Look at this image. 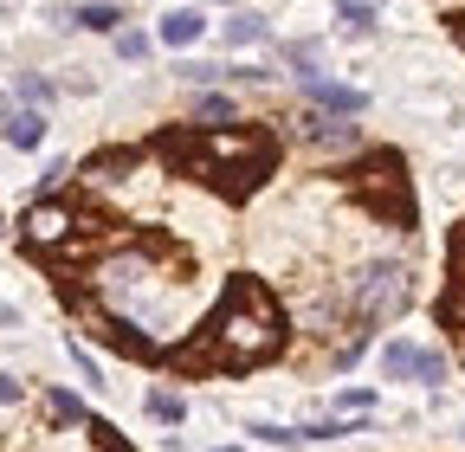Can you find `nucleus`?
I'll return each mask as SVG.
<instances>
[{
    "label": "nucleus",
    "instance_id": "obj_15",
    "mask_svg": "<svg viewBox=\"0 0 465 452\" xmlns=\"http://www.w3.org/2000/svg\"><path fill=\"white\" fill-rule=\"evenodd\" d=\"M143 408H149V420H155V427H182V420H188V401H182V394H168V388H155Z\"/></svg>",
    "mask_w": 465,
    "mask_h": 452
},
{
    "label": "nucleus",
    "instance_id": "obj_25",
    "mask_svg": "<svg viewBox=\"0 0 465 452\" xmlns=\"http://www.w3.org/2000/svg\"><path fill=\"white\" fill-rule=\"evenodd\" d=\"M452 259H465V220H459V233H452Z\"/></svg>",
    "mask_w": 465,
    "mask_h": 452
},
{
    "label": "nucleus",
    "instance_id": "obj_1",
    "mask_svg": "<svg viewBox=\"0 0 465 452\" xmlns=\"http://www.w3.org/2000/svg\"><path fill=\"white\" fill-rule=\"evenodd\" d=\"M284 349H291L284 304L265 291V278L232 271L226 291L207 310V323L188 336L182 349H162V362L174 375H252V368L278 362Z\"/></svg>",
    "mask_w": 465,
    "mask_h": 452
},
{
    "label": "nucleus",
    "instance_id": "obj_8",
    "mask_svg": "<svg viewBox=\"0 0 465 452\" xmlns=\"http://www.w3.org/2000/svg\"><path fill=\"white\" fill-rule=\"evenodd\" d=\"M52 20H65V26H84V33H124V7H110V0H84V7H58Z\"/></svg>",
    "mask_w": 465,
    "mask_h": 452
},
{
    "label": "nucleus",
    "instance_id": "obj_17",
    "mask_svg": "<svg viewBox=\"0 0 465 452\" xmlns=\"http://www.w3.org/2000/svg\"><path fill=\"white\" fill-rule=\"evenodd\" d=\"M336 14H342V26L356 33V39L375 33V7H369V0H336Z\"/></svg>",
    "mask_w": 465,
    "mask_h": 452
},
{
    "label": "nucleus",
    "instance_id": "obj_11",
    "mask_svg": "<svg viewBox=\"0 0 465 452\" xmlns=\"http://www.w3.org/2000/svg\"><path fill=\"white\" fill-rule=\"evenodd\" d=\"M0 136H7L14 149H39V142H45V117H39V110H7Z\"/></svg>",
    "mask_w": 465,
    "mask_h": 452
},
{
    "label": "nucleus",
    "instance_id": "obj_20",
    "mask_svg": "<svg viewBox=\"0 0 465 452\" xmlns=\"http://www.w3.org/2000/svg\"><path fill=\"white\" fill-rule=\"evenodd\" d=\"M116 52H124L130 65H143V59H149V33H130V26H124V33H116Z\"/></svg>",
    "mask_w": 465,
    "mask_h": 452
},
{
    "label": "nucleus",
    "instance_id": "obj_14",
    "mask_svg": "<svg viewBox=\"0 0 465 452\" xmlns=\"http://www.w3.org/2000/svg\"><path fill=\"white\" fill-rule=\"evenodd\" d=\"M45 414H52V427H84V420H91L84 401H78V394H65V388H52V394H45Z\"/></svg>",
    "mask_w": 465,
    "mask_h": 452
},
{
    "label": "nucleus",
    "instance_id": "obj_19",
    "mask_svg": "<svg viewBox=\"0 0 465 452\" xmlns=\"http://www.w3.org/2000/svg\"><path fill=\"white\" fill-rule=\"evenodd\" d=\"M246 433H252V439H265V446H304V433H298V427H272V420H252Z\"/></svg>",
    "mask_w": 465,
    "mask_h": 452
},
{
    "label": "nucleus",
    "instance_id": "obj_5",
    "mask_svg": "<svg viewBox=\"0 0 465 452\" xmlns=\"http://www.w3.org/2000/svg\"><path fill=\"white\" fill-rule=\"evenodd\" d=\"M20 226H26V246H33V252H52V246H65V240H72V226H78V220H72V207H65V201L39 194V201H33V213H26Z\"/></svg>",
    "mask_w": 465,
    "mask_h": 452
},
{
    "label": "nucleus",
    "instance_id": "obj_16",
    "mask_svg": "<svg viewBox=\"0 0 465 452\" xmlns=\"http://www.w3.org/2000/svg\"><path fill=\"white\" fill-rule=\"evenodd\" d=\"M272 26H265V14H232L226 20V45H259Z\"/></svg>",
    "mask_w": 465,
    "mask_h": 452
},
{
    "label": "nucleus",
    "instance_id": "obj_10",
    "mask_svg": "<svg viewBox=\"0 0 465 452\" xmlns=\"http://www.w3.org/2000/svg\"><path fill=\"white\" fill-rule=\"evenodd\" d=\"M414 368H420V343H407V336L381 343V375L388 381H414Z\"/></svg>",
    "mask_w": 465,
    "mask_h": 452
},
{
    "label": "nucleus",
    "instance_id": "obj_23",
    "mask_svg": "<svg viewBox=\"0 0 465 452\" xmlns=\"http://www.w3.org/2000/svg\"><path fill=\"white\" fill-rule=\"evenodd\" d=\"M20 97H26V103L39 110V103L52 97V84H45V78H33V72H20Z\"/></svg>",
    "mask_w": 465,
    "mask_h": 452
},
{
    "label": "nucleus",
    "instance_id": "obj_6",
    "mask_svg": "<svg viewBox=\"0 0 465 452\" xmlns=\"http://www.w3.org/2000/svg\"><path fill=\"white\" fill-rule=\"evenodd\" d=\"M97 336H104V349L130 356V362H162V343H149V336H143V323H130L124 310L97 317Z\"/></svg>",
    "mask_w": 465,
    "mask_h": 452
},
{
    "label": "nucleus",
    "instance_id": "obj_22",
    "mask_svg": "<svg viewBox=\"0 0 465 452\" xmlns=\"http://www.w3.org/2000/svg\"><path fill=\"white\" fill-rule=\"evenodd\" d=\"M336 408H342V414H369V408H375V394H369V388H342V394H336Z\"/></svg>",
    "mask_w": 465,
    "mask_h": 452
},
{
    "label": "nucleus",
    "instance_id": "obj_18",
    "mask_svg": "<svg viewBox=\"0 0 465 452\" xmlns=\"http://www.w3.org/2000/svg\"><path fill=\"white\" fill-rule=\"evenodd\" d=\"M232 117H240V110H232V97H226V91H213V97H201V103H194V123H232Z\"/></svg>",
    "mask_w": 465,
    "mask_h": 452
},
{
    "label": "nucleus",
    "instance_id": "obj_12",
    "mask_svg": "<svg viewBox=\"0 0 465 452\" xmlns=\"http://www.w3.org/2000/svg\"><path fill=\"white\" fill-rule=\"evenodd\" d=\"M130 168H136V149H104V155H91L78 168V175L84 182H116V175H130Z\"/></svg>",
    "mask_w": 465,
    "mask_h": 452
},
{
    "label": "nucleus",
    "instance_id": "obj_2",
    "mask_svg": "<svg viewBox=\"0 0 465 452\" xmlns=\"http://www.w3.org/2000/svg\"><path fill=\"white\" fill-rule=\"evenodd\" d=\"M168 175H188L226 201H252L272 175H278V136L265 123H188V130H155L149 142Z\"/></svg>",
    "mask_w": 465,
    "mask_h": 452
},
{
    "label": "nucleus",
    "instance_id": "obj_24",
    "mask_svg": "<svg viewBox=\"0 0 465 452\" xmlns=\"http://www.w3.org/2000/svg\"><path fill=\"white\" fill-rule=\"evenodd\" d=\"M0 408H20V381L14 375H0Z\"/></svg>",
    "mask_w": 465,
    "mask_h": 452
},
{
    "label": "nucleus",
    "instance_id": "obj_7",
    "mask_svg": "<svg viewBox=\"0 0 465 452\" xmlns=\"http://www.w3.org/2000/svg\"><path fill=\"white\" fill-rule=\"evenodd\" d=\"M304 97L323 110V117H362V110H369V97H362V91H349V84H336V78H311V84H304Z\"/></svg>",
    "mask_w": 465,
    "mask_h": 452
},
{
    "label": "nucleus",
    "instance_id": "obj_13",
    "mask_svg": "<svg viewBox=\"0 0 465 452\" xmlns=\"http://www.w3.org/2000/svg\"><path fill=\"white\" fill-rule=\"evenodd\" d=\"M304 136H311L317 149H349V142H356V123H342V117L330 123L323 110H317V117H304Z\"/></svg>",
    "mask_w": 465,
    "mask_h": 452
},
{
    "label": "nucleus",
    "instance_id": "obj_3",
    "mask_svg": "<svg viewBox=\"0 0 465 452\" xmlns=\"http://www.w3.org/2000/svg\"><path fill=\"white\" fill-rule=\"evenodd\" d=\"M342 175V188L356 194V207L369 213V220H381V226H420V201H414V182H407V155L401 149H369L362 162H349V168H336Z\"/></svg>",
    "mask_w": 465,
    "mask_h": 452
},
{
    "label": "nucleus",
    "instance_id": "obj_4",
    "mask_svg": "<svg viewBox=\"0 0 465 452\" xmlns=\"http://www.w3.org/2000/svg\"><path fill=\"white\" fill-rule=\"evenodd\" d=\"M342 304H349V317H356V329L394 323L407 304H414V265H407V259H375V265H362V271L342 285Z\"/></svg>",
    "mask_w": 465,
    "mask_h": 452
},
{
    "label": "nucleus",
    "instance_id": "obj_26",
    "mask_svg": "<svg viewBox=\"0 0 465 452\" xmlns=\"http://www.w3.org/2000/svg\"><path fill=\"white\" fill-rule=\"evenodd\" d=\"M220 452H246V446H220Z\"/></svg>",
    "mask_w": 465,
    "mask_h": 452
},
{
    "label": "nucleus",
    "instance_id": "obj_21",
    "mask_svg": "<svg viewBox=\"0 0 465 452\" xmlns=\"http://www.w3.org/2000/svg\"><path fill=\"white\" fill-rule=\"evenodd\" d=\"M414 381L440 388V381H446V356H440V349H420V368H414Z\"/></svg>",
    "mask_w": 465,
    "mask_h": 452
},
{
    "label": "nucleus",
    "instance_id": "obj_9",
    "mask_svg": "<svg viewBox=\"0 0 465 452\" xmlns=\"http://www.w3.org/2000/svg\"><path fill=\"white\" fill-rule=\"evenodd\" d=\"M201 33H207L201 7H174V14H162V26H155V39H162L168 52H188V45H194Z\"/></svg>",
    "mask_w": 465,
    "mask_h": 452
}]
</instances>
